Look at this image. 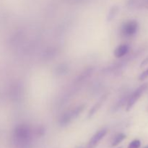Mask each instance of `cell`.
I'll list each match as a JSON object with an SVG mask.
<instances>
[{"instance_id":"obj_1","label":"cell","mask_w":148,"mask_h":148,"mask_svg":"<svg viewBox=\"0 0 148 148\" xmlns=\"http://www.w3.org/2000/svg\"><path fill=\"white\" fill-rule=\"evenodd\" d=\"M14 141L19 148H27L31 141L30 129L24 125L17 127L14 132Z\"/></svg>"},{"instance_id":"obj_2","label":"cell","mask_w":148,"mask_h":148,"mask_svg":"<svg viewBox=\"0 0 148 148\" xmlns=\"http://www.w3.org/2000/svg\"><path fill=\"white\" fill-rule=\"evenodd\" d=\"M84 108H85V106L81 105L64 114V115L61 117L60 121H59L61 125L63 127L67 125L69 123H70L72 120L76 119L80 114V113L84 110Z\"/></svg>"},{"instance_id":"obj_3","label":"cell","mask_w":148,"mask_h":148,"mask_svg":"<svg viewBox=\"0 0 148 148\" xmlns=\"http://www.w3.org/2000/svg\"><path fill=\"white\" fill-rule=\"evenodd\" d=\"M148 88V83H145L143 85H140L134 92L131 95V96L129 98L128 101H127V107H126V110L127 111H130L132 109L133 106H134V104L136 103L137 101L140 99V97L142 96L143 93L145 92V91Z\"/></svg>"},{"instance_id":"obj_4","label":"cell","mask_w":148,"mask_h":148,"mask_svg":"<svg viewBox=\"0 0 148 148\" xmlns=\"http://www.w3.org/2000/svg\"><path fill=\"white\" fill-rule=\"evenodd\" d=\"M139 24L136 20H129L124 23L121 28V33L125 37H132L137 33Z\"/></svg>"},{"instance_id":"obj_5","label":"cell","mask_w":148,"mask_h":148,"mask_svg":"<svg viewBox=\"0 0 148 148\" xmlns=\"http://www.w3.org/2000/svg\"><path fill=\"white\" fill-rule=\"evenodd\" d=\"M107 132H108V130H107L106 128L101 129L99 131L97 132L90 140L88 145V148H95L96 147L97 145L106 135Z\"/></svg>"},{"instance_id":"obj_6","label":"cell","mask_w":148,"mask_h":148,"mask_svg":"<svg viewBox=\"0 0 148 148\" xmlns=\"http://www.w3.org/2000/svg\"><path fill=\"white\" fill-rule=\"evenodd\" d=\"M130 51V46L127 44H121L116 48L114 54L116 58H121L126 56Z\"/></svg>"},{"instance_id":"obj_7","label":"cell","mask_w":148,"mask_h":148,"mask_svg":"<svg viewBox=\"0 0 148 148\" xmlns=\"http://www.w3.org/2000/svg\"><path fill=\"white\" fill-rule=\"evenodd\" d=\"M106 96H107V95H103V96L101 97V98L99 99V101H98V102H97L96 103H95V105L92 106V108H91V110L90 111L89 114H88V117H91L92 116H93L94 114H95V113L96 112V111H98L100 108H101V105L103 103V102L105 101V100L106 99V98H107Z\"/></svg>"},{"instance_id":"obj_8","label":"cell","mask_w":148,"mask_h":148,"mask_svg":"<svg viewBox=\"0 0 148 148\" xmlns=\"http://www.w3.org/2000/svg\"><path fill=\"white\" fill-rule=\"evenodd\" d=\"M127 137L126 134H124V133H119L117 135L115 136L114 139L112 140V143H111V145L113 147H115V146H117L118 145H119L124 139Z\"/></svg>"},{"instance_id":"obj_9","label":"cell","mask_w":148,"mask_h":148,"mask_svg":"<svg viewBox=\"0 0 148 148\" xmlns=\"http://www.w3.org/2000/svg\"><path fill=\"white\" fill-rule=\"evenodd\" d=\"M117 11H118V8H117V7H113V8L110 10L109 13H108V19H107V20H108V21H111V20H112L113 18H114V17H115Z\"/></svg>"},{"instance_id":"obj_10","label":"cell","mask_w":148,"mask_h":148,"mask_svg":"<svg viewBox=\"0 0 148 148\" xmlns=\"http://www.w3.org/2000/svg\"><path fill=\"white\" fill-rule=\"evenodd\" d=\"M141 146V141L140 140H134L130 143L128 145V148H140Z\"/></svg>"},{"instance_id":"obj_11","label":"cell","mask_w":148,"mask_h":148,"mask_svg":"<svg viewBox=\"0 0 148 148\" xmlns=\"http://www.w3.org/2000/svg\"><path fill=\"white\" fill-rule=\"evenodd\" d=\"M148 77V69H146L145 71H144L143 72H142V74H140V77H139V79L140 80H144L146 79Z\"/></svg>"},{"instance_id":"obj_12","label":"cell","mask_w":148,"mask_h":148,"mask_svg":"<svg viewBox=\"0 0 148 148\" xmlns=\"http://www.w3.org/2000/svg\"><path fill=\"white\" fill-rule=\"evenodd\" d=\"M148 63V58H147V59H145V60L143 61V62L141 63V64H140V66H145L146 64Z\"/></svg>"},{"instance_id":"obj_13","label":"cell","mask_w":148,"mask_h":148,"mask_svg":"<svg viewBox=\"0 0 148 148\" xmlns=\"http://www.w3.org/2000/svg\"><path fill=\"white\" fill-rule=\"evenodd\" d=\"M77 148H84V147H82V146H80V147H77Z\"/></svg>"},{"instance_id":"obj_14","label":"cell","mask_w":148,"mask_h":148,"mask_svg":"<svg viewBox=\"0 0 148 148\" xmlns=\"http://www.w3.org/2000/svg\"><path fill=\"white\" fill-rule=\"evenodd\" d=\"M143 148H148V145H147V146H145V147H143Z\"/></svg>"},{"instance_id":"obj_15","label":"cell","mask_w":148,"mask_h":148,"mask_svg":"<svg viewBox=\"0 0 148 148\" xmlns=\"http://www.w3.org/2000/svg\"><path fill=\"white\" fill-rule=\"evenodd\" d=\"M119 148H122V147H119Z\"/></svg>"}]
</instances>
